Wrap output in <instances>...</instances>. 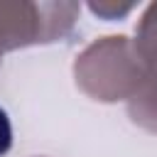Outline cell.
<instances>
[{
    "mask_svg": "<svg viewBox=\"0 0 157 157\" xmlns=\"http://www.w3.org/2000/svg\"><path fill=\"white\" fill-rule=\"evenodd\" d=\"M137 59L150 74H157V2H152L137 25V39L132 42Z\"/></svg>",
    "mask_w": 157,
    "mask_h": 157,
    "instance_id": "cell-4",
    "label": "cell"
},
{
    "mask_svg": "<svg viewBox=\"0 0 157 157\" xmlns=\"http://www.w3.org/2000/svg\"><path fill=\"white\" fill-rule=\"evenodd\" d=\"M76 2L0 0V61L5 52L64 39L76 25Z\"/></svg>",
    "mask_w": 157,
    "mask_h": 157,
    "instance_id": "cell-2",
    "label": "cell"
},
{
    "mask_svg": "<svg viewBox=\"0 0 157 157\" xmlns=\"http://www.w3.org/2000/svg\"><path fill=\"white\" fill-rule=\"evenodd\" d=\"M76 83L83 93L96 101H123L132 98L142 86L147 69L135 54L128 37H103L83 49L74 64Z\"/></svg>",
    "mask_w": 157,
    "mask_h": 157,
    "instance_id": "cell-1",
    "label": "cell"
},
{
    "mask_svg": "<svg viewBox=\"0 0 157 157\" xmlns=\"http://www.w3.org/2000/svg\"><path fill=\"white\" fill-rule=\"evenodd\" d=\"M10 145H12V125H10L7 113L0 108V157L10 150Z\"/></svg>",
    "mask_w": 157,
    "mask_h": 157,
    "instance_id": "cell-6",
    "label": "cell"
},
{
    "mask_svg": "<svg viewBox=\"0 0 157 157\" xmlns=\"http://www.w3.org/2000/svg\"><path fill=\"white\" fill-rule=\"evenodd\" d=\"M91 10L101 17H108V20H115V17H123L132 10V5H113V2H91Z\"/></svg>",
    "mask_w": 157,
    "mask_h": 157,
    "instance_id": "cell-5",
    "label": "cell"
},
{
    "mask_svg": "<svg viewBox=\"0 0 157 157\" xmlns=\"http://www.w3.org/2000/svg\"><path fill=\"white\" fill-rule=\"evenodd\" d=\"M128 110L137 125H142L150 132H157V74L147 71L142 86L128 101Z\"/></svg>",
    "mask_w": 157,
    "mask_h": 157,
    "instance_id": "cell-3",
    "label": "cell"
}]
</instances>
